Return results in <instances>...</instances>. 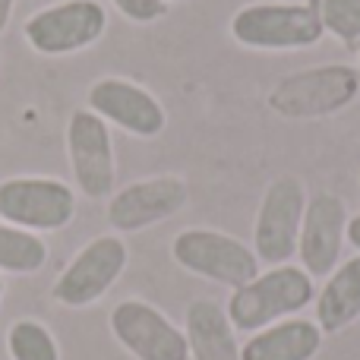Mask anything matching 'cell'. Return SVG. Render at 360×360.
Instances as JSON below:
<instances>
[{
  "instance_id": "obj_17",
  "label": "cell",
  "mask_w": 360,
  "mask_h": 360,
  "mask_svg": "<svg viewBox=\"0 0 360 360\" xmlns=\"http://www.w3.org/2000/svg\"><path fill=\"white\" fill-rule=\"evenodd\" d=\"M48 259V247L22 228L0 224V269L6 272H38Z\"/></svg>"
},
{
  "instance_id": "obj_1",
  "label": "cell",
  "mask_w": 360,
  "mask_h": 360,
  "mask_svg": "<svg viewBox=\"0 0 360 360\" xmlns=\"http://www.w3.org/2000/svg\"><path fill=\"white\" fill-rule=\"evenodd\" d=\"M231 35L253 51H300L323 41L319 0H266L231 16Z\"/></svg>"
},
{
  "instance_id": "obj_21",
  "label": "cell",
  "mask_w": 360,
  "mask_h": 360,
  "mask_svg": "<svg viewBox=\"0 0 360 360\" xmlns=\"http://www.w3.org/2000/svg\"><path fill=\"white\" fill-rule=\"evenodd\" d=\"M348 243L354 250H360V215L348 218Z\"/></svg>"
},
{
  "instance_id": "obj_24",
  "label": "cell",
  "mask_w": 360,
  "mask_h": 360,
  "mask_svg": "<svg viewBox=\"0 0 360 360\" xmlns=\"http://www.w3.org/2000/svg\"><path fill=\"white\" fill-rule=\"evenodd\" d=\"M0 294H4V281H0Z\"/></svg>"
},
{
  "instance_id": "obj_8",
  "label": "cell",
  "mask_w": 360,
  "mask_h": 360,
  "mask_svg": "<svg viewBox=\"0 0 360 360\" xmlns=\"http://www.w3.org/2000/svg\"><path fill=\"white\" fill-rule=\"evenodd\" d=\"M348 205L338 193H316L307 199L304 224H300L297 237V256L300 269L310 278H323L338 269V256L348 240Z\"/></svg>"
},
{
  "instance_id": "obj_9",
  "label": "cell",
  "mask_w": 360,
  "mask_h": 360,
  "mask_svg": "<svg viewBox=\"0 0 360 360\" xmlns=\"http://www.w3.org/2000/svg\"><path fill=\"white\" fill-rule=\"evenodd\" d=\"M111 332L136 360H190L186 335L146 300H124L114 307Z\"/></svg>"
},
{
  "instance_id": "obj_7",
  "label": "cell",
  "mask_w": 360,
  "mask_h": 360,
  "mask_svg": "<svg viewBox=\"0 0 360 360\" xmlns=\"http://www.w3.org/2000/svg\"><path fill=\"white\" fill-rule=\"evenodd\" d=\"M73 190L48 177H13L0 184V218L32 231H60L73 218Z\"/></svg>"
},
{
  "instance_id": "obj_16",
  "label": "cell",
  "mask_w": 360,
  "mask_h": 360,
  "mask_svg": "<svg viewBox=\"0 0 360 360\" xmlns=\"http://www.w3.org/2000/svg\"><path fill=\"white\" fill-rule=\"evenodd\" d=\"M360 316V256L342 262L335 272L326 278L323 291L316 297V326L323 335L348 329Z\"/></svg>"
},
{
  "instance_id": "obj_3",
  "label": "cell",
  "mask_w": 360,
  "mask_h": 360,
  "mask_svg": "<svg viewBox=\"0 0 360 360\" xmlns=\"http://www.w3.org/2000/svg\"><path fill=\"white\" fill-rule=\"evenodd\" d=\"M360 95V76L348 63H323L278 79L269 92V108L288 120H319L345 111Z\"/></svg>"
},
{
  "instance_id": "obj_20",
  "label": "cell",
  "mask_w": 360,
  "mask_h": 360,
  "mask_svg": "<svg viewBox=\"0 0 360 360\" xmlns=\"http://www.w3.org/2000/svg\"><path fill=\"white\" fill-rule=\"evenodd\" d=\"M130 22H155L168 13V0H111Z\"/></svg>"
},
{
  "instance_id": "obj_14",
  "label": "cell",
  "mask_w": 360,
  "mask_h": 360,
  "mask_svg": "<svg viewBox=\"0 0 360 360\" xmlns=\"http://www.w3.org/2000/svg\"><path fill=\"white\" fill-rule=\"evenodd\" d=\"M323 348V329L310 319H281L253 332L240 360H313Z\"/></svg>"
},
{
  "instance_id": "obj_2",
  "label": "cell",
  "mask_w": 360,
  "mask_h": 360,
  "mask_svg": "<svg viewBox=\"0 0 360 360\" xmlns=\"http://www.w3.org/2000/svg\"><path fill=\"white\" fill-rule=\"evenodd\" d=\"M313 304V278L300 266H272L237 288L228 300V319L237 332H259Z\"/></svg>"
},
{
  "instance_id": "obj_19",
  "label": "cell",
  "mask_w": 360,
  "mask_h": 360,
  "mask_svg": "<svg viewBox=\"0 0 360 360\" xmlns=\"http://www.w3.org/2000/svg\"><path fill=\"white\" fill-rule=\"evenodd\" d=\"M319 16L338 41L360 44V0H319Z\"/></svg>"
},
{
  "instance_id": "obj_22",
  "label": "cell",
  "mask_w": 360,
  "mask_h": 360,
  "mask_svg": "<svg viewBox=\"0 0 360 360\" xmlns=\"http://www.w3.org/2000/svg\"><path fill=\"white\" fill-rule=\"evenodd\" d=\"M13 4H16V0H0V32H4V29H6V22H10Z\"/></svg>"
},
{
  "instance_id": "obj_23",
  "label": "cell",
  "mask_w": 360,
  "mask_h": 360,
  "mask_svg": "<svg viewBox=\"0 0 360 360\" xmlns=\"http://www.w3.org/2000/svg\"><path fill=\"white\" fill-rule=\"evenodd\" d=\"M357 76H360V48H357Z\"/></svg>"
},
{
  "instance_id": "obj_18",
  "label": "cell",
  "mask_w": 360,
  "mask_h": 360,
  "mask_svg": "<svg viewBox=\"0 0 360 360\" xmlns=\"http://www.w3.org/2000/svg\"><path fill=\"white\" fill-rule=\"evenodd\" d=\"M6 345H10L13 360H60L51 332L35 319H22V323L13 326Z\"/></svg>"
},
{
  "instance_id": "obj_15",
  "label": "cell",
  "mask_w": 360,
  "mask_h": 360,
  "mask_svg": "<svg viewBox=\"0 0 360 360\" xmlns=\"http://www.w3.org/2000/svg\"><path fill=\"white\" fill-rule=\"evenodd\" d=\"M186 345L193 360H240L237 329L215 300L202 297L186 307Z\"/></svg>"
},
{
  "instance_id": "obj_12",
  "label": "cell",
  "mask_w": 360,
  "mask_h": 360,
  "mask_svg": "<svg viewBox=\"0 0 360 360\" xmlns=\"http://www.w3.org/2000/svg\"><path fill=\"white\" fill-rule=\"evenodd\" d=\"M89 111H95L105 124H117L133 136L152 139L165 130V108L152 92L130 79L108 76L89 89Z\"/></svg>"
},
{
  "instance_id": "obj_10",
  "label": "cell",
  "mask_w": 360,
  "mask_h": 360,
  "mask_svg": "<svg viewBox=\"0 0 360 360\" xmlns=\"http://www.w3.org/2000/svg\"><path fill=\"white\" fill-rule=\"evenodd\" d=\"M127 269V243L120 237H95L79 250L54 285V297L67 307H89L120 278Z\"/></svg>"
},
{
  "instance_id": "obj_5",
  "label": "cell",
  "mask_w": 360,
  "mask_h": 360,
  "mask_svg": "<svg viewBox=\"0 0 360 360\" xmlns=\"http://www.w3.org/2000/svg\"><path fill=\"white\" fill-rule=\"evenodd\" d=\"M174 253L177 266H184L186 272L199 275V278L218 281V285L231 288H243L247 281H253L259 275V259L256 253L247 247L243 240L221 231H209V228H190L180 231L174 237Z\"/></svg>"
},
{
  "instance_id": "obj_4",
  "label": "cell",
  "mask_w": 360,
  "mask_h": 360,
  "mask_svg": "<svg viewBox=\"0 0 360 360\" xmlns=\"http://www.w3.org/2000/svg\"><path fill=\"white\" fill-rule=\"evenodd\" d=\"M307 186L294 174H281L262 193L253 224V253L266 266H285L297 253V237L307 209Z\"/></svg>"
},
{
  "instance_id": "obj_11",
  "label": "cell",
  "mask_w": 360,
  "mask_h": 360,
  "mask_svg": "<svg viewBox=\"0 0 360 360\" xmlns=\"http://www.w3.org/2000/svg\"><path fill=\"white\" fill-rule=\"evenodd\" d=\"M67 152L73 177L89 199H105L114 190V146L108 124L95 111H73L67 127Z\"/></svg>"
},
{
  "instance_id": "obj_13",
  "label": "cell",
  "mask_w": 360,
  "mask_h": 360,
  "mask_svg": "<svg viewBox=\"0 0 360 360\" xmlns=\"http://www.w3.org/2000/svg\"><path fill=\"white\" fill-rule=\"evenodd\" d=\"M186 199H190V190L174 174L136 180L120 193H114L111 205H108V221L117 231H143L177 215L186 205Z\"/></svg>"
},
{
  "instance_id": "obj_6",
  "label": "cell",
  "mask_w": 360,
  "mask_h": 360,
  "mask_svg": "<svg viewBox=\"0 0 360 360\" xmlns=\"http://www.w3.org/2000/svg\"><path fill=\"white\" fill-rule=\"evenodd\" d=\"M108 29V13L98 0H63L44 6L25 22V41L48 57L73 54L95 44Z\"/></svg>"
}]
</instances>
